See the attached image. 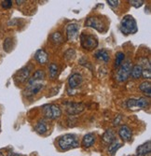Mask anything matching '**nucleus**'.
Masks as SVG:
<instances>
[{
    "instance_id": "f257e3e1",
    "label": "nucleus",
    "mask_w": 151,
    "mask_h": 156,
    "mask_svg": "<svg viewBox=\"0 0 151 156\" xmlns=\"http://www.w3.org/2000/svg\"><path fill=\"white\" fill-rule=\"evenodd\" d=\"M58 147L62 151H67L79 146L77 136L74 134H65L61 136L57 140Z\"/></svg>"
},
{
    "instance_id": "f03ea898",
    "label": "nucleus",
    "mask_w": 151,
    "mask_h": 156,
    "mask_svg": "<svg viewBox=\"0 0 151 156\" xmlns=\"http://www.w3.org/2000/svg\"><path fill=\"white\" fill-rule=\"evenodd\" d=\"M85 25L93 28L100 33H105L108 29L107 20L104 16H91L85 21Z\"/></svg>"
},
{
    "instance_id": "7ed1b4c3",
    "label": "nucleus",
    "mask_w": 151,
    "mask_h": 156,
    "mask_svg": "<svg viewBox=\"0 0 151 156\" xmlns=\"http://www.w3.org/2000/svg\"><path fill=\"white\" fill-rule=\"evenodd\" d=\"M119 29L123 35L128 36L135 34L138 31V27H137V23L135 19L132 15H126L122 18L120 22Z\"/></svg>"
},
{
    "instance_id": "20e7f679",
    "label": "nucleus",
    "mask_w": 151,
    "mask_h": 156,
    "mask_svg": "<svg viewBox=\"0 0 151 156\" xmlns=\"http://www.w3.org/2000/svg\"><path fill=\"white\" fill-rule=\"evenodd\" d=\"M79 38H80V45L84 50L92 51L98 47V43H99L98 38L92 34L82 33Z\"/></svg>"
},
{
    "instance_id": "39448f33",
    "label": "nucleus",
    "mask_w": 151,
    "mask_h": 156,
    "mask_svg": "<svg viewBox=\"0 0 151 156\" xmlns=\"http://www.w3.org/2000/svg\"><path fill=\"white\" fill-rule=\"evenodd\" d=\"M42 112L45 118L49 120H56L62 116V109L58 105L55 104H48L43 106Z\"/></svg>"
},
{
    "instance_id": "423d86ee",
    "label": "nucleus",
    "mask_w": 151,
    "mask_h": 156,
    "mask_svg": "<svg viewBox=\"0 0 151 156\" xmlns=\"http://www.w3.org/2000/svg\"><path fill=\"white\" fill-rule=\"evenodd\" d=\"M132 64L130 62L122 63L120 66H118V69L116 74V80L118 82H124L126 81L130 76H131V70H132Z\"/></svg>"
},
{
    "instance_id": "0eeeda50",
    "label": "nucleus",
    "mask_w": 151,
    "mask_h": 156,
    "mask_svg": "<svg viewBox=\"0 0 151 156\" xmlns=\"http://www.w3.org/2000/svg\"><path fill=\"white\" fill-rule=\"evenodd\" d=\"M65 107V111L68 115L75 116L78 115L85 109V104L78 103V102H64L63 103Z\"/></svg>"
},
{
    "instance_id": "6e6552de",
    "label": "nucleus",
    "mask_w": 151,
    "mask_h": 156,
    "mask_svg": "<svg viewBox=\"0 0 151 156\" xmlns=\"http://www.w3.org/2000/svg\"><path fill=\"white\" fill-rule=\"evenodd\" d=\"M32 68H33V66L28 65V66L21 68L20 70H18V71L16 72V74H15V76H14L15 82L19 84V83H23L27 80H29Z\"/></svg>"
},
{
    "instance_id": "1a4fd4ad",
    "label": "nucleus",
    "mask_w": 151,
    "mask_h": 156,
    "mask_svg": "<svg viewBox=\"0 0 151 156\" xmlns=\"http://www.w3.org/2000/svg\"><path fill=\"white\" fill-rule=\"evenodd\" d=\"M126 106L130 109L134 108H146L149 106V101L146 98L140 97V98H131L128 99L126 102Z\"/></svg>"
},
{
    "instance_id": "9d476101",
    "label": "nucleus",
    "mask_w": 151,
    "mask_h": 156,
    "mask_svg": "<svg viewBox=\"0 0 151 156\" xmlns=\"http://www.w3.org/2000/svg\"><path fill=\"white\" fill-rule=\"evenodd\" d=\"M80 26L77 23H72L66 26V37L69 41H76L79 35Z\"/></svg>"
},
{
    "instance_id": "9b49d317",
    "label": "nucleus",
    "mask_w": 151,
    "mask_h": 156,
    "mask_svg": "<svg viewBox=\"0 0 151 156\" xmlns=\"http://www.w3.org/2000/svg\"><path fill=\"white\" fill-rule=\"evenodd\" d=\"M44 83L43 82H39V83H34V84H28L27 85L26 89L23 91V94L26 97H32L38 94L41 90L44 87Z\"/></svg>"
},
{
    "instance_id": "f8f14e48",
    "label": "nucleus",
    "mask_w": 151,
    "mask_h": 156,
    "mask_svg": "<svg viewBox=\"0 0 151 156\" xmlns=\"http://www.w3.org/2000/svg\"><path fill=\"white\" fill-rule=\"evenodd\" d=\"M118 136L124 142H130L132 138V131L128 125H121L118 129Z\"/></svg>"
},
{
    "instance_id": "ddd939ff",
    "label": "nucleus",
    "mask_w": 151,
    "mask_h": 156,
    "mask_svg": "<svg viewBox=\"0 0 151 156\" xmlns=\"http://www.w3.org/2000/svg\"><path fill=\"white\" fill-rule=\"evenodd\" d=\"M83 82V77L79 73H73L68 79V85L71 89H76L79 87Z\"/></svg>"
},
{
    "instance_id": "4468645a",
    "label": "nucleus",
    "mask_w": 151,
    "mask_h": 156,
    "mask_svg": "<svg viewBox=\"0 0 151 156\" xmlns=\"http://www.w3.org/2000/svg\"><path fill=\"white\" fill-rule=\"evenodd\" d=\"M35 59L40 65H46L49 62V55L45 50L39 49L35 53Z\"/></svg>"
},
{
    "instance_id": "2eb2a0df",
    "label": "nucleus",
    "mask_w": 151,
    "mask_h": 156,
    "mask_svg": "<svg viewBox=\"0 0 151 156\" xmlns=\"http://www.w3.org/2000/svg\"><path fill=\"white\" fill-rule=\"evenodd\" d=\"M95 139H96V137H95V135L93 133H88L83 136V138H82L81 145H82V147L89 149L94 145Z\"/></svg>"
},
{
    "instance_id": "dca6fc26",
    "label": "nucleus",
    "mask_w": 151,
    "mask_h": 156,
    "mask_svg": "<svg viewBox=\"0 0 151 156\" xmlns=\"http://www.w3.org/2000/svg\"><path fill=\"white\" fill-rule=\"evenodd\" d=\"M150 151H151V144H150V141L148 140L147 142L140 145L136 149L135 155L136 156H146L147 154L150 153Z\"/></svg>"
},
{
    "instance_id": "f3484780",
    "label": "nucleus",
    "mask_w": 151,
    "mask_h": 156,
    "mask_svg": "<svg viewBox=\"0 0 151 156\" xmlns=\"http://www.w3.org/2000/svg\"><path fill=\"white\" fill-rule=\"evenodd\" d=\"M45 72L43 70H36V71L33 74V76L31 78H29L28 80V84H34V83H39L42 82V80H44L45 79Z\"/></svg>"
},
{
    "instance_id": "a211bd4d",
    "label": "nucleus",
    "mask_w": 151,
    "mask_h": 156,
    "mask_svg": "<svg viewBox=\"0 0 151 156\" xmlns=\"http://www.w3.org/2000/svg\"><path fill=\"white\" fill-rule=\"evenodd\" d=\"M116 140V134L112 129H107L102 136V141L105 144H111Z\"/></svg>"
},
{
    "instance_id": "6ab92c4d",
    "label": "nucleus",
    "mask_w": 151,
    "mask_h": 156,
    "mask_svg": "<svg viewBox=\"0 0 151 156\" xmlns=\"http://www.w3.org/2000/svg\"><path fill=\"white\" fill-rule=\"evenodd\" d=\"M35 131L38 135H45L48 132V124L45 120H39L36 126H35Z\"/></svg>"
},
{
    "instance_id": "aec40b11",
    "label": "nucleus",
    "mask_w": 151,
    "mask_h": 156,
    "mask_svg": "<svg viewBox=\"0 0 151 156\" xmlns=\"http://www.w3.org/2000/svg\"><path fill=\"white\" fill-rule=\"evenodd\" d=\"M94 56H95L96 59H98L100 61H103L105 63H107L109 61V59H110L108 51L106 50H105V49H101V50L97 51L95 52Z\"/></svg>"
},
{
    "instance_id": "412c9836",
    "label": "nucleus",
    "mask_w": 151,
    "mask_h": 156,
    "mask_svg": "<svg viewBox=\"0 0 151 156\" xmlns=\"http://www.w3.org/2000/svg\"><path fill=\"white\" fill-rule=\"evenodd\" d=\"M142 66L140 65H134L132 66V70H131V76L132 79L134 80H138L142 77Z\"/></svg>"
},
{
    "instance_id": "4be33fe9",
    "label": "nucleus",
    "mask_w": 151,
    "mask_h": 156,
    "mask_svg": "<svg viewBox=\"0 0 151 156\" xmlns=\"http://www.w3.org/2000/svg\"><path fill=\"white\" fill-rule=\"evenodd\" d=\"M50 40L54 45H60L63 42V37L60 32H54L50 36Z\"/></svg>"
},
{
    "instance_id": "5701e85b",
    "label": "nucleus",
    "mask_w": 151,
    "mask_h": 156,
    "mask_svg": "<svg viewBox=\"0 0 151 156\" xmlns=\"http://www.w3.org/2000/svg\"><path fill=\"white\" fill-rule=\"evenodd\" d=\"M123 146V144L121 142H119V141H118L117 139L115 141H113V142L111 144H109V147H108V153L114 156L116 154V152Z\"/></svg>"
},
{
    "instance_id": "b1692460",
    "label": "nucleus",
    "mask_w": 151,
    "mask_h": 156,
    "mask_svg": "<svg viewBox=\"0 0 151 156\" xmlns=\"http://www.w3.org/2000/svg\"><path fill=\"white\" fill-rule=\"evenodd\" d=\"M139 89L146 95H147V97H150V95H151V83H150V81L146 80V81L142 82L139 85Z\"/></svg>"
},
{
    "instance_id": "393cba45",
    "label": "nucleus",
    "mask_w": 151,
    "mask_h": 156,
    "mask_svg": "<svg viewBox=\"0 0 151 156\" xmlns=\"http://www.w3.org/2000/svg\"><path fill=\"white\" fill-rule=\"evenodd\" d=\"M59 74V66L56 64H50L49 66V75L51 80H55Z\"/></svg>"
},
{
    "instance_id": "a878e982",
    "label": "nucleus",
    "mask_w": 151,
    "mask_h": 156,
    "mask_svg": "<svg viewBox=\"0 0 151 156\" xmlns=\"http://www.w3.org/2000/svg\"><path fill=\"white\" fill-rule=\"evenodd\" d=\"M125 59V54L119 51L116 54V59H115V67H118L122 65L123 61Z\"/></svg>"
},
{
    "instance_id": "bb28decb",
    "label": "nucleus",
    "mask_w": 151,
    "mask_h": 156,
    "mask_svg": "<svg viewBox=\"0 0 151 156\" xmlns=\"http://www.w3.org/2000/svg\"><path fill=\"white\" fill-rule=\"evenodd\" d=\"M13 47H14V41H13V39L9 37L6 38L4 41V50L7 52H9L13 49Z\"/></svg>"
},
{
    "instance_id": "cd10ccee",
    "label": "nucleus",
    "mask_w": 151,
    "mask_h": 156,
    "mask_svg": "<svg viewBox=\"0 0 151 156\" xmlns=\"http://www.w3.org/2000/svg\"><path fill=\"white\" fill-rule=\"evenodd\" d=\"M75 57H76V51H75V50H73V49H69V50H67V51L64 52V58H65L67 61H71V60H73Z\"/></svg>"
},
{
    "instance_id": "c85d7f7f",
    "label": "nucleus",
    "mask_w": 151,
    "mask_h": 156,
    "mask_svg": "<svg viewBox=\"0 0 151 156\" xmlns=\"http://www.w3.org/2000/svg\"><path fill=\"white\" fill-rule=\"evenodd\" d=\"M129 2L135 9H138V8L142 7L144 5V3H145L144 0H131V1H129Z\"/></svg>"
},
{
    "instance_id": "c756f323",
    "label": "nucleus",
    "mask_w": 151,
    "mask_h": 156,
    "mask_svg": "<svg viewBox=\"0 0 151 156\" xmlns=\"http://www.w3.org/2000/svg\"><path fill=\"white\" fill-rule=\"evenodd\" d=\"M1 7L4 9H9L12 7V1L11 0H4L1 2Z\"/></svg>"
},
{
    "instance_id": "7c9ffc66",
    "label": "nucleus",
    "mask_w": 151,
    "mask_h": 156,
    "mask_svg": "<svg viewBox=\"0 0 151 156\" xmlns=\"http://www.w3.org/2000/svg\"><path fill=\"white\" fill-rule=\"evenodd\" d=\"M142 77L145 78V79L150 80V78H151V70L150 69H143V71H142Z\"/></svg>"
},
{
    "instance_id": "2f4dec72",
    "label": "nucleus",
    "mask_w": 151,
    "mask_h": 156,
    "mask_svg": "<svg viewBox=\"0 0 151 156\" xmlns=\"http://www.w3.org/2000/svg\"><path fill=\"white\" fill-rule=\"evenodd\" d=\"M107 4L112 7V8H117L118 5H119V1L118 0H107Z\"/></svg>"
},
{
    "instance_id": "473e14b6",
    "label": "nucleus",
    "mask_w": 151,
    "mask_h": 156,
    "mask_svg": "<svg viewBox=\"0 0 151 156\" xmlns=\"http://www.w3.org/2000/svg\"><path fill=\"white\" fill-rule=\"evenodd\" d=\"M122 119H123L122 115L118 114V115L115 118V120H114V122H113V125H114V126H118V125L120 124V122L122 121Z\"/></svg>"
},
{
    "instance_id": "72a5a7b5",
    "label": "nucleus",
    "mask_w": 151,
    "mask_h": 156,
    "mask_svg": "<svg viewBox=\"0 0 151 156\" xmlns=\"http://www.w3.org/2000/svg\"><path fill=\"white\" fill-rule=\"evenodd\" d=\"M8 156H18L17 154H15V153H13V152H10V153H9L8 154Z\"/></svg>"
},
{
    "instance_id": "f704fd0d",
    "label": "nucleus",
    "mask_w": 151,
    "mask_h": 156,
    "mask_svg": "<svg viewBox=\"0 0 151 156\" xmlns=\"http://www.w3.org/2000/svg\"><path fill=\"white\" fill-rule=\"evenodd\" d=\"M0 156H3V154H2L1 152H0Z\"/></svg>"
}]
</instances>
